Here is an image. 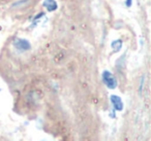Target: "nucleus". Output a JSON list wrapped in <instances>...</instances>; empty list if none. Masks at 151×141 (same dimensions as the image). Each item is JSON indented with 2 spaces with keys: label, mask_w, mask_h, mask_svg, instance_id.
<instances>
[{
  "label": "nucleus",
  "mask_w": 151,
  "mask_h": 141,
  "mask_svg": "<svg viewBox=\"0 0 151 141\" xmlns=\"http://www.w3.org/2000/svg\"><path fill=\"white\" fill-rule=\"evenodd\" d=\"M42 6H45L48 11H55L58 9V4L55 0H45L42 2Z\"/></svg>",
  "instance_id": "20e7f679"
},
{
  "label": "nucleus",
  "mask_w": 151,
  "mask_h": 141,
  "mask_svg": "<svg viewBox=\"0 0 151 141\" xmlns=\"http://www.w3.org/2000/svg\"><path fill=\"white\" fill-rule=\"evenodd\" d=\"M30 2V0H18L16 2H14L12 4V9H18V7H23V6H26L28 3Z\"/></svg>",
  "instance_id": "39448f33"
},
{
  "label": "nucleus",
  "mask_w": 151,
  "mask_h": 141,
  "mask_svg": "<svg viewBox=\"0 0 151 141\" xmlns=\"http://www.w3.org/2000/svg\"><path fill=\"white\" fill-rule=\"evenodd\" d=\"M143 85H144V75H143V76L141 77V81H140V87H139V92H140V94H142Z\"/></svg>",
  "instance_id": "0eeeda50"
},
{
  "label": "nucleus",
  "mask_w": 151,
  "mask_h": 141,
  "mask_svg": "<svg viewBox=\"0 0 151 141\" xmlns=\"http://www.w3.org/2000/svg\"><path fill=\"white\" fill-rule=\"evenodd\" d=\"M13 44L20 52H26V51H29L31 48L30 42L26 39H23V38H17V39H15Z\"/></svg>",
  "instance_id": "f03ea898"
},
{
  "label": "nucleus",
  "mask_w": 151,
  "mask_h": 141,
  "mask_svg": "<svg viewBox=\"0 0 151 141\" xmlns=\"http://www.w3.org/2000/svg\"><path fill=\"white\" fill-rule=\"evenodd\" d=\"M132 0H126V1H125V5L127 7H130V6H132Z\"/></svg>",
  "instance_id": "6e6552de"
},
{
  "label": "nucleus",
  "mask_w": 151,
  "mask_h": 141,
  "mask_svg": "<svg viewBox=\"0 0 151 141\" xmlns=\"http://www.w3.org/2000/svg\"><path fill=\"white\" fill-rule=\"evenodd\" d=\"M110 101L112 103V106H113V109L115 111H122L123 110V101L122 99L117 95H111L110 96Z\"/></svg>",
  "instance_id": "7ed1b4c3"
},
{
  "label": "nucleus",
  "mask_w": 151,
  "mask_h": 141,
  "mask_svg": "<svg viewBox=\"0 0 151 141\" xmlns=\"http://www.w3.org/2000/svg\"><path fill=\"white\" fill-rule=\"evenodd\" d=\"M101 80L106 85V87L110 90L116 89L118 85V81L116 77L113 75V73L108 70H104V72L101 73Z\"/></svg>",
  "instance_id": "f257e3e1"
},
{
  "label": "nucleus",
  "mask_w": 151,
  "mask_h": 141,
  "mask_svg": "<svg viewBox=\"0 0 151 141\" xmlns=\"http://www.w3.org/2000/svg\"><path fill=\"white\" fill-rule=\"evenodd\" d=\"M111 46H112V48H113L114 52H119L122 48V40H120V39L114 40V41L111 43Z\"/></svg>",
  "instance_id": "423d86ee"
}]
</instances>
